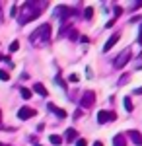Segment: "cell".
I'll use <instances>...</instances> for the list:
<instances>
[{
    "mask_svg": "<svg viewBox=\"0 0 142 146\" xmlns=\"http://www.w3.org/2000/svg\"><path fill=\"white\" fill-rule=\"evenodd\" d=\"M47 8V2H23L22 8H20V16H18V22L25 25V23L33 22L35 18L41 16V12Z\"/></svg>",
    "mask_w": 142,
    "mask_h": 146,
    "instance_id": "obj_1",
    "label": "cell"
},
{
    "mask_svg": "<svg viewBox=\"0 0 142 146\" xmlns=\"http://www.w3.org/2000/svg\"><path fill=\"white\" fill-rule=\"evenodd\" d=\"M49 39H51V25H49V23L39 25V27L29 35V43L35 45V47H43Z\"/></svg>",
    "mask_w": 142,
    "mask_h": 146,
    "instance_id": "obj_2",
    "label": "cell"
},
{
    "mask_svg": "<svg viewBox=\"0 0 142 146\" xmlns=\"http://www.w3.org/2000/svg\"><path fill=\"white\" fill-rule=\"evenodd\" d=\"M131 56H132V51H131V47L129 49H123L119 55H117V58L113 60V66L115 68H123L125 64H129V60H131Z\"/></svg>",
    "mask_w": 142,
    "mask_h": 146,
    "instance_id": "obj_3",
    "label": "cell"
},
{
    "mask_svg": "<svg viewBox=\"0 0 142 146\" xmlns=\"http://www.w3.org/2000/svg\"><path fill=\"white\" fill-rule=\"evenodd\" d=\"M94 103H96V94H94L92 90L84 92V94H82V100H80V105H82L84 109H90Z\"/></svg>",
    "mask_w": 142,
    "mask_h": 146,
    "instance_id": "obj_4",
    "label": "cell"
},
{
    "mask_svg": "<svg viewBox=\"0 0 142 146\" xmlns=\"http://www.w3.org/2000/svg\"><path fill=\"white\" fill-rule=\"evenodd\" d=\"M55 14L58 16V20H60V22L64 23L66 20H68V16H74L76 12L72 10V8H68V6H58V8L55 10Z\"/></svg>",
    "mask_w": 142,
    "mask_h": 146,
    "instance_id": "obj_5",
    "label": "cell"
},
{
    "mask_svg": "<svg viewBox=\"0 0 142 146\" xmlns=\"http://www.w3.org/2000/svg\"><path fill=\"white\" fill-rule=\"evenodd\" d=\"M113 119H117L115 111H99V113H98V123H99V125L107 123V121H113Z\"/></svg>",
    "mask_w": 142,
    "mask_h": 146,
    "instance_id": "obj_6",
    "label": "cell"
},
{
    "mask_svg": "<svg viewBox=\"0 0 142 146\" xmlns=\"http://www.w3.org/2000/svg\"><path fill=\"white\" fill-rule=\"evenodd\" d=\"M35 115H37V111L31 109V107H22V109L18 111V117H20L22 121H27V119H31V117H35Z\"/></svg>",
    "mask_w": 142,
    "mask_h": 146,
    "instance_id": "obj_7",
    "label": "cell"
},
{
    "mask_svg": "<svg viewBox=\"0 0 142 146\" xmlns=\"http://www.w3.org/2000/svg\"><path fill=\"white\" fill-rule=\"evenodd\" d=\"M119 39H121V35H119V33H113L109 39H107V43L103 45V51H105V53H107V51H111V49H113V45H115Z\"/></svg>",
    "mask_w": 142,
    "mask_h": 146,
    "instance_id": "obj_8",
    "label": "cell"
},
{
    "mask_svg": "<svg viewBox=\"0 0 142 146\" xmlns=\"http://www.w3.org/2000/svg\"><path fill=\"white\" fill-rule=\"evenodd\" d=\"M47 107H49V111H53V113H55L58 119H64V117H66V111H64V109H60V107H56L55 103H49Z\"/></svg>",
    "mask_w": 142,
    "mask_h": 146,
    "instance_id": "obj_9",
    "label": "cell"
},
{
    "mask_svg": "<svg viewBox=\"0 0 142 146\" xmlns=\"http://www.w3.org/2000/svg\"><path fill=\"white\" fill-rule=\"evenodd\" d=\"M33 92H37V94H39V96H49V92H47V88H45L43 84H41V82H35V84H33Z\"/></svg>",
    "mask_w": 142,
    "mask_h": 146,
    "instance_id": "obj_10",
    "label": "cell"
},
{
    "mask_svg": "<svg viewBox=\"0 0 142 146\" xmlns=\"http://www.w3.org/2000/svg\"><path fill=\"white\" fill-rule=\"evenodd\" d=\"M129 135H131V140H132V142H134V144L142 146V135H140V133H138V131H131Z\"/></svg>",
    "mask_w": 142,
    "mask_h": 146,
    "instance_id": "obj_11",
    "label": "cell"
},
{
    "mask_svg": "<svg viewBox=\"0 0 142 146\" xmlns=\"http://www.w3.org/2000/svg\"><path fill=\"white\" fill-rule=\"evenodd\" d=\"M64 138H66V142H72V140H78V133L74 131V129H68V131H66V135H64Z\"/></svg>",
    "mask_w": 142,
    "mask_h": 146,
    "instance_id": "obj_12",
    "label": "cell"
},
{
    "mask_svg": "<svg viewBox=\"0 0 142 146\" xmlns=\"http://www.w3.org/2000/svg\"><path fill=\"white\" fill-rule=\"evenodd\" d=\"M113 146H127V142H125V135H117L115 138H113Z\"/></svg>",
    "mask_w": 142,
    "mask_h": 146,
    "instance_id": "obj_13",
    "label": "cell"
},
{
    "mask_svg": "<svg viewBox=\"0 0 142 146\" xmlns=\"http://www.w3.org/2000/svg\"><path fill=\"white\" fill-rule=\"evenodd\" d=\"M49 142H51V144H55V146L62 144V136H58V135H51V136H49Z\"/></svg>",
    "mask_w": 142,
    "mask_h": 146,
    "instance_id": "obj_14",
    "label": "cell"
},
{
    "mask_svg": "<svg viewBox=\"0 0 142 146\" xmlns=\"http://www.w3.org/2000/svg\"><path fill=\"white\" fill-rule=\"evenodd\" d=\"M123 103H125V109H127L129 113H131L132 109H134V105H132V101H131V98H129V96H127V98L123 100Z\"/></svg>",
    "mask_w": 142,
    "mask_h": 146,
    "instance_id": "obj_15",
    "label": "cell"
},
{
    "mask_svg": "<svg viewBox=\"0 0 142 146\" xmlns=\"http://www.w3.org/2000/svg\"><path fill=\"white\" fill-rule=\"evenodd\" d=\"M20 94H22L23 100H29L31 98V90H27V88H20Z\"/></svg>",
    "mask_w": 142,
    "mask_h": 146,
    "instance_id": "obj_16",
    "label": "cell"
},
{
    "mask_svg": "<svg viewBox=\"0 0 142 146\" xmlns=\"http://www.w3.org/2000/svg\"><path fill=\"white\" fill-rule=\"evenodd\" d=\"M92 16H94V8L88 6L86 10H84V18H86V20H92Z\"/></svg>",
    "mask_w": 142,
    "mask_h": 146,
    "instance_id": "obj_17",
    "label": "cell"
},
{
    "mask_svg": "<svg viewBox=\"0 0 142 146\" xmlns=\"http://www.w3.org/2000/svg\"><path fill=\"white\" fill-rule=\"evenodd\" d=\"M129 78H131V74H123V76L119 78V86H125V84L129 82Z\"/></svg>",
    "mask_w": 142,
    "mask_h": 146,
    "instance_id": "obj_18",
    "label": "cell"
},
{
    "mask_svg": "<svg viewBox=\"0 0 142 146\" xmlns=\"http://www.w3.org/2000/svg\"><path fill=\"white\" fill-rule=\"evenodd\" d=\"M20 49V41H12L10 43V53H16Z\"/></svg>",
    "mask_w": 142,
    "mask_h": 146,
    "instance_id": "obj_19",
    "label": "cell"
},
{
    "mask_svg": "<svg viewBox=\"0 0 142 146\" xmlns=\"http://www.w3.org/2000/svg\"><path fill=\"white\" fill-rule=\"evenodd\" d=\"M68 37H70L72 41H76V39H78V31H76V29H70V33H68Z\"/></svg>",
    "mask_w": 142,
    "mask_h": 146,
    "instance_id": "obj_20",
    "label": "cell"
},
{
    "mask_svg": "<svg viewBox=\"0 0 142 146\" xmlns=\"http://www.w3.org/2000/svg\"><path fill=\"white\" fill-rule=\"evenodd\" d=\"M0 80H4V82H6V80H10V76H8V72H6V70H0Z\"/></svg>",
    "mask_w": 142,
    "mask_h": 146,
    "instance_id": "obj_21",
    "label": "cell"
},
{
    "mask_svg": "<svg viewBox=\"0 0 142 146\" xmlns=\"http://www.w3.org/2000/svg\"><path fill=\"white\" fill-rule=\"evenodd\" d=\"M136 68H138V70H142V53L138 55V58H136Z\"/></svg>",
    "mask_w": 142,
    "mask_h": 146,
    "instance_id": "obj_22",
    "label": "cell"
},
{
    "mask_svg": "<svg viewBox=\"0 0 142 146\" xmlns=\"http://www.w3.org/2000/svg\"><path fill=\"white\" fill-rule=\"evenodd\" d=\"M121 12H123V8H121V6H115V10H113V14H115V20H117V16H121Z\"/></svg>",
    "mask_w": 142,
    "mask_h": 146,
    "instance_id": "obj_23",
    "label": "cell"
},
{
    "mask_svg": "<svg viewBox=\"0 0 142 146\" xmlns=\"http://www.w3.org/2000/svg\"><path fill=\"white\" fill-rule=\"evenodd\" d=\"M76 146H88L86 138H78V140H76Z\"/></svg>",
    "mask_w": 142,
    "mask_h": 146,
    "instance_id": "obj_24",
    "label": "cell"
},
{
    "mask_svg": "<svg viewBox=\"0 0 142 146\" xmlns=\"http://www.w3.org/2000/svg\"><path fill=\"white\" fill-rule=\"evenodd\" d=\"M68 80H70L72 84H76V82H78L80 78H78V74H70V78H68Z\"/></svg>",
    "mask_w": 142,
    "mask_h": 146,
    "instance_id": "obj_25",
    "label": "cell"
},
{
    "mask_svg": "<svg viewBox=\"0 0 142 146\" xmlns=\"http://www.w3.org/2000/svg\"><path fill=\"white\" fill-rule=\"evenodd\" d=\"M138 33H140L138 35V43H142V22H140V31H138Z\"/></svg>",
    "mask_w": 142,
    "mask_h": 146,
    "instance_id": "obj_26",
    "label": "cell"
},
{
    "mask_svg": "<svg viewBox=\"0 0 142 146\" xmlns=\"http://www.w3.org/2000/svg\"><path fill=\"white\" fill-rule=\"evenodd\" d=\"M10 14H12V16H16V14H18V8H16V6H12V10H10Z\"/></svg>",
    "mask_w": 142,
    "mask_h": 146,
    "instance_id": "obj_27",
    "label": "cell"
},
{
    "mask_svg": "<svg viewBox=\"0 0 142 146\" xmlns=\"http://www.w3.org/2000/svg\"><path fill=\"white\" fill-rule=\"evenodd\" d=\"M142 6V2H136V4H134V6H132V10H138V8H140Z\"/></svg>",
    "mask_w": 142,
    "mask_h": 146,
    "instance_id": "obj_28",
    "label": "cell"
},
{
    "mask_svg": "<svg viewBox=\"0 0 142 146\" xmlns=\"http://www.w3.org/2000/svg\"><path fill=\"white\" fill-rule=\"evenodd\" d=\"M134 94H142V88H136V90H134Z\"/></svg>",
    "mask_w": 142,
    "mask_h": 146,
    "instance_id": "obj_29",
    "label": "cell"
},
{
    "mask_svg": "<svg viewBox=\"0 0 142 146\" xmlns=\"http://www.w3.org/2000/svg\"><path fill=\"white\" fill-rule=\"evenodd\" d=\"M94 146H103V142H99V140H98V142H96Z\"/></svg>",
    "mask_w": 142,
    "mask_h": 146,
    "instance_id": "obj_30",
    "label": "cell"
},
{
    "mask_svg": "<svg viewBox=\"0 0 142 146\" xmlns=\"http://www.w3.org/2000/svg\"><path fill=\"white\" fill-rule=\"evenodd\" d=\"M0 146H6V144H2V142H0Z\"/></svg>",
    "mask_w": 142,
    "mask_h": 146,
    "instance_id": "obj_31",
    "label": "cell"
},
{
    "mask_svg": "<svg viewBox=\"0 0 142 146\" xmlns=\"http://www.w3.org/2000/svg\"><path fill=\"white\" fill-rule=\"evenodd\" d=\"M0 119H2V113H0Z\"/></svg>",
    "mask_w": 142,
    "mask_h": 146,
    "instance_id": "obj_32",
    "label": "cell"
}]
</instances>
